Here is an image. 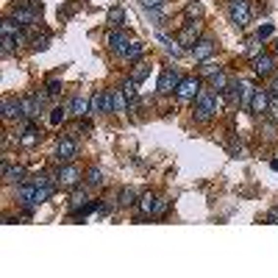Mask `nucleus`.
Returning a JSON list of instances; mask_svg holds the SVG:
<instances>
[{"label":"nucleus","instance_id":"obj_11","mask_svg":"<svg viewBox=\"0 0 278 278\" xmlns=\"http://www.w3.org/2000/svg\"><path fill=\"white\" fill-rule=\"evenodd\" d=\"M56 178H59L61 186H72V189H75V186L81 184V170L75 164H64L59 173H56Z\"/></svg>","mask_w":278,"mask_h":278},{"label":"nucleus","instance_id":"obj_26","mask_svg":"<svg viewBox=\"0 0 278 278\" xmlns=\"http://www.w3.org/2000/svg\"><path fill=\"white\" fill-rule=\"evenodd\" d=\"M112 92H114V114L128 112V97L122 95V89H112Z\"/></svg>","mask_w":278,"mask_h":278},{"label":"nucleus","instance_id":"obj_21","mask_svg":"<svg viewBox=\"0 0 278 278\" xmlns=\"http://www.w3.org/2000/svg\"><path fill=\"white\" fill-rule=\"evenodd\" d=\"M253 95H256V89H253L248 81H239V106H242V109H251Z\"/></svg>","mask_w":278,"mask_h":278},{"label":"nucleus","instance_id":"obj_25","mask_svg":"<svg viewBox=\"0 0 278 278\" xmlns=\"http://www.w3.org/2000/svg\"><path fill=\"white\" fill-rule=\"evenodd\" d=\"M228 87H231V78H228L226 72H217V75H211V89H214V92H223V95H226Z\"/></svg>","mask_w":278,"mask_h":278},{"label":"nucleus","instance_id":"obj_23","mask_svg":"<svg viewBox=\"0 0 278 278\" xmlns=\"http://www.w3.org/2000/svg\"><path fill=\"white\" fill-rule=\"evenodd\" d=\"M148 75H150V64H148V61H142V59H139L137 64L131 67V78L137 81V84H142V81L148 78Z\"/></svg>","mask_w":278,"mask_h":278},{"label":"nucleus","instance_id":"obj_31","mask_svg":"<svg viewBox=\"0 0 278 278\" xmlns=\"http://www.w3.org/2000/svg\"><path fill=\"white\" fill-rule=\"evenodd\" d=\"M61 89H64L61 78H50V81H47V87H45V92H47L50 97H59V95H61Z\"/></svg>","mask_w":278,"mask_h":278},{"label":"nucleus","instance_id":"obj_14","mask_svg":"<svg viewBox=\"0 0 278 278\" xmlns=\"http://www.w3.org/2000/svg\"><path fill=\"white\" fill-rule=\"evenodd\" d=\"M87 203H89L87 184H78V186H75V192L70 195V211H72V214H78V211H81L84 206H87Z\"/></svg>","mask_w":278,"mask_h":278},{"label":"nucleus","instance_id":"obj_30","mask_svg":"<svg viewBox=\"0 0 278 278\" xmlns=\"http://www.w3.org/2000/svg\"><path fill=\"white\" fill-rule=\"evenodd\" d=\"M186 17H203V3H200V0H189V3H186Z\"/></svg>","mask_w":278,"mask_h":278},{"label":"nucleus","instance_id":"obj_33","mask_svg":"<svg viewBox=\"0 0 278 278\" xmlns=\"http://www.w3.org/2000/svg\"><path fill=\"white\" fill-rule=\"evenodd\" d=\"M248 47H245V50H248V56H251V59H256V56H261V45H259V39H248Z\"/></svg>","mask_w":278,"mask_h":278},{"label":"nucleus","instance_id":"obj_18","mask_svg":"<svg viewBox=\"0 0 278 278\" xmlns=\"http://www.w3.org/2000/svg\"><path fill=\"white\" fill-rule=\"evenodd\" d=\"M142 53H145V45L139 42V39H128L125 47H122V56H125L128 61H139L142 59Z\"/></svg>","mask_w":278,"mask_h":278},{"label":"nucleus","instance_id":"obj_16","mask_svg":"<svg viewBox=\"0 0 278 278\" xmlns=\"http://www.w3.org/2000/svg\"><path fill=\"white\" fill-rule=\"evenodd\" d=\"M156 203H159V195H153V192H142V195H139V211H142V217H153Z\"/></svg>","mask_w":278,"mask_h":278},{"label":"nucleus","instance_id":"obj_38","mask_svg":"<svg viewBox=\"0 0 278 278\" xmlns=\"http://www.w3.org/2000/svg\"><path fill=\"white\" fill-rule=\"evenodd\" d=\"M267 223H278V206L270 208V214H267Z\"/></svg>","mask_w":278,"mask_h":278},{"label":"nucleus","instance_id":"obj_12","mask_svg":"<svg viewBox=\"0 0 278 278\" xmlns=\"http://www.w3.org/2000/svg\"><path fill=\"white\" fill-rule=\"evenodd\" d=\"M253 72H256V75H261V78H270V75L276 72V59H273V56H267V53L256 56V59H253Z\"/></svg>","mask_w":278,"mask_h":278},{"label":"nucleus","instance_id":"obj_3","mask_svg":"<svg viewBox=\"0 0 278 278\" xmlns=\"http://www.w3.org/2000/svg\"><path fill=\"white\" fill-rule=\"evenodd\" d=\"M228 17L236 28H245L251 23V3L248 0H228Z\"/></svg>","mask_w":278,"mask_h":278},{"label":"nucleus","instance_id":"obj_13","mask_svg":"<svg viewBox=\"0 0 278 278\" xmlns=\"http://www.w3.org/2000/svg\"><path fill=\"white\" fill-rule=\"evenodd\" d=\"M67 112L72 114V117H87V114H92V100H87L84 95L72 97L67 103Z\"/></svg>","mask_w":278,"mask_h":278},{"label":"nucleus","instance_id":"obj_22","mask_svg":"<svg viewBox=\"0 0 278 278\" xmlns=\"http://www.w3.org/2000/svg\"><path fill=\"white\" fill-rule=\"evenodd\" d=\"M139 84H137V81H134V78H128V81H125V84H122V95H125V97H128V106H131V109H134V106H137L139 103V100H137V95H139Z\"/></svg>","mask_w":278,"mask_h":278},{"label":"nucleus","instance_id":"obj_2","mask_svg":"<svg viewBox=\"0 0 278 278\" xmlns=\"http://www.w3.org/2000/svg\"><path fill=\"white\" fill-rule=\"evenodd\" d=\"M47 92H31V95L23 97V109H25V120H36L39 114L45 112V103H47Z\"/></svg>","mask_w":278,"mask_h":278},{"label":"nucleus","instance_id":"obj_24","mask_svg":"<svg viewBox=\"0 0 278 278\" xmlns=\"http://www.w3.org/2000/svg\"><path fill=\"white\" fill-rule=\"evenodd\" d=\"M106 23H109L112 28H120L122 23H125V9H120V6L109 9V14H106Z\"/></svg>","mask_w":278,"mask_h":278},{"label":"nucleus","instance_id":"obj_42","mask_svg":"<svg viewBox=\"0 0 278 278\" xmlns=\"http://www.w3.org/2000/svg\"><path fill=\"white\" fill-rule=\"evenodd\" d=\"M276 53H278V45H276Z\"/></svg>","mask_w":278,"mask_h":278},{"label":"nucleus","instance_id":"obj_17","mask_svg":"<svg viewBox=\"0 0 278 278\" xmlns=\"http://www.w3.org/2000/svg\"><path fill=\"white\" fill-rule=\"evenodd\" d=\"M134 203H139V192L134 189V186H122V189L117 192V206L128 208V206H134Z\"/></svg>","mask_w":278,"mask_h":278},{"label":"nucleus","instance_id":"obj_34","mask_svg":"<svg viewBox=\"0 0 278 278\" xmlns=\"http://www.w3.org/2000/svg\"><path fill=\"white\" fill-rule=\"evenodd\" d=\"M31 47H34V50H47V47H50V36L45 34L42 39H39V36H36L34 42H31Z\"/></svg>","mask_w":278,"mask_h":278},{"label":"nucleus","instance_id":"obj_28","mask_svg":"<svg viewBox=\"0 0 278 278\" xmlns=\"http://www.w3.org/2000/svg\"><path fill=\"white\" fill-rule=\"evenodd\" d=\"M273 34H276V25H273V23H264V25H259V31H256V39H259V42H267Z\"/></svg>","mask_w":278,"mask_h":278},{"label":"nucleus","instance_id":"obj_37","mask_svg":"<svg viewBox=\"0 0 278 278\" xmlns=\"http://www.w3.org/2000/svg\"><path fill=\"white\" fill-rule=\"evenodd\" d=\"M162 3H164V0H142V6H145V9H159Z\"/></svg>","mask_w":278,"mask_h":278},{"label":"nucleus","instance_id":"obj_4","mask_svg":"<svg viewBox=\"0 0 278 278\" xmlns=\"http://www.w3.org/2000/svg\"><path fill=\"white\" fill-rule=\"evenodd\" d=\"M181 81H184V78H181V72H178L175 67H164V70H162V75H159L156 89L162 92V95H167V92H175Z\"/></svg>","mask_w":278,"mask_h":278},{"label":"nucleus","instance_id":"obj_41","mask_svg":"<svg viewBox=\"0 0 278 278\" xmlns=\"http://www.w3.org/2000/svg\"><path fill=\"white\" fill-rule=\"evenodd\" d=\"M270 167H273V170H278V159H273V162H270Z\"/></svg>","mask_w":278,"mask_h":278},{"label":"nucleus","instance_id":"obj_7","mask_svg":"<svg viewBox=\"0 0 278 278\" xmlns=\"http://www.w3.org/2000/svg\"><path fill=\"white\" fill-rule=\"evenodd\" d=\"M0 173H3V181H6V184H23V181H25V167H23V164H11L9 159H3Z\"/></svg>","mask_w":278,"mask_h":278},{"label":"nucleus","instance_id":"obj_1","mask_svg":"<svg viewBox=\"0 0 278 278\" xmlns=\"http://www.w3.org/2000/svg\"><path fill=\"white\" fill-rule=\"evenodd\" d=\"M39 17H42V3H36V0H25V3L14 6V11H11V20H14L20 28L36 25Z\"/></svg>","mask_w":278,"mask_h":278},{"label":"nucleus","instance_id":"obj_6","mask_svg":"<svg viewBox=\"0 0 278 278\" xmlns=\"http://www.w3.org/2000/svg\"><path fill=\"white\" fill-rule=\"evenodd\" d=\"M3 120H25V109H23V97H3Z\"/></svg>","mask_w":278,"mask_h":278},{"label":"nucleus","instance_id":"obj_29","mask_svg":"<svg viewBox=\"0 0 278 278\" xmlns=\"http://www.w3.org/2000/svg\"><path fill=\"white\" fill-rule=\"evenodd\" d=\"M200 72H203V75H208V78H211V75H217V72H223V67H220L217 61L206 59V61H203V67H200Z\"/></svg>","mask_w":278,"mask_h":278},{"label":"nucleus","instance_id":"obj_36","mask_svg":"<svg viewBox=\"0 0 278 278\" xmlns=\"http://www.w3.org/2000/svg\"><path fill=\"white\" fill-rule=\"evenodd\" d=\"M112 211H114V203H106V200H103V203L97 206V214H100V217H109Z\"/></svg>","mask_w":278,"mask_h":278},{"label":"nucleus","instance_id":"obj_32","mask_svg":"<svg viewBox=\"0 0 278 278\" xmlns=\"http://www.w3.org/2000/svg\"><path fill=\"white\" fill-rule=\"evenodd\" d=\"M103 103H106V92L100 89V92H95V95H92V112L103 114Z\"/></svg>","mask_w":278,"mask_h":278},{"label":"nucleus","instance_id":"obj_8","mask_svg":"<svg viewBox=\"0 0 278 278\" xmlns=\"http://www.w3.org/2000/svg\"><path fill=\"white\" fill-rule=\"evenodd\" d=\"M211 53H214V39H208V36H200L198 42L192 45L189 56H192L195 61H206V59H211Z\"/></svg>","mask_w":278,"mask_h":278},{"label":"nucleus","instance_id":"obj_40","mask_svg":"<svg viewBox=\"0 0 278 278\" xmlns=\"http://www.w3.org/2000/svg\"><path fill=\"white\" fill-rule=\"evenodd\" d=\"M81 131H92V122L84 120V117H81Z\"/></svg>","mask_w":278,"mask_h":278},{"label":"nucleus","instance_id":"obj_9","mask_svg":"<svg viewBox=\"0 0 278 278\" xmlns=\"http://www.w3.org/2000/svg\"><path fill=\"white\" fill-rule=\"evenodd\" d=\"M200 89L203 87H200L198 78H184L181 84H178V89H175V97H178V100H195Z\"/></svg>","mask_w":278,"mask_h":278},{"label":"nucleus","instance_id":"obj_35","mask_svg":"<svg viewBox=\"0 0 278 278\" xmlns=\"http://www.w3.org/2000/svg\"><path fill=\"white\" fill-rule=\"evenodd\" d=\"M167 206H170V200H167V198H159L156 208H153V217H164V214H167Z\"/></svg>","mask_w":278,"mask_h":278},{"label":"nucleus","instance_id":"obj_10","mask_svg":"<svg viewBox=\"0 0 278 278\" xmlns=\"http://www.w3.org/2000/svg\"><path fill=\"white\" fill-rule=\"evenodd\" d=\"M198 39H200V23H192L189 20V23L178 31V42H181L186 50H192V45L198 42Z\"/></svg>","mask_w":278,"mask_h":278},{"label":"nucleus","instance_id":"obj_19","mask_svg":"<svg viewBox=\"0 0 278 278\" xmlns=\"http://www.w3.org/2000/svg\"><path fill=\"white\" fill-rule=\"evenodd\" d=\"M125 42H128V36H125V31H120V28H112V34H109V39H106V45H109L114 53H122Z\"/></svg>","mask_w":278,"mask_h":278},{"label":"nucleus","instance_id":"obj_5","mask_svg":"<svg viewBox=\"0 0 278 278\" xmlns=\"http://www.w3.org/2000/svg\"><path fill=\"white\" fill-rule=\"evenodd\" d=\"M75 153H78V142L72 137H61L59 145H56V162H64V164H70L72 159H75Z\"/></svg>","mask_w":278,"mask_h":278},{"label":"nucleus","instance_id":"obj_20","mask_svg":"<svg viewBox=\"0 0 278 278\" xmlns=\"http://www.w3.org/2000/svg\"><path fill=\"white\" fill-rule=\"evenodd\" d=\"M84 184H87V189H100V186H103V184H106V178H103V170H100V167H89V170H87V181H84Z\"/></svg>","mask_w":278,"mask_h":278},{"label":"nucleus","instance_id":"obj_39","mask_svg":"<svg viewBox=\"0 0 278 278\" xmlns=\"http://www.w3.org/2000/svg\"><path fill=\"white\" fill-rule=\"evenodd\" d=\"M270 95H276V97H278V75L273 78V87H270Z\"/></svg>","mask_w":278,"mask_h":278},{"label":"nucleus","instance_id":"obj_27","mask_svg":"<svg viewBox=\"0 0 278 278\" xmlns=\"http://www.w3.org/2000/svg\"><path fill=\"white\" fill-rule=\"evenodd\" d=\"M64 117H67V109L56 106V109H50V114H47V122H50V125H61V122H64Z\"/></svg>","mask_w":278,"mask_h":278},{"label":"nucleus","instance_id":"obj_15","mask_svg":"<svg viewBox=\"0 0 278 278\" xmlns=\"http://www.w3.org/2000/svg\"><path fill=\"white\" fill-rule=\"evenodd\" d=\"M267 106H270V89H256L253 103H251V112L253 114H267Z\"/></svg>","mask_w":278,"mask_h":278}]
</instances>
